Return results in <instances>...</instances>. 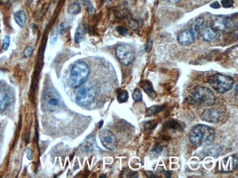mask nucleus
<instances>
[{"label": "nucleus", "mask_w": 238, "mask_h": 178, "mask_svg": "<svg viewBox=\"0 0 238 178\" xmlns=\"http://www.w3.org/2000/svg\"><path fill=\"white\" fill-rule=\"evenodd\" d=\"M130 27L132 29H136L137 27H138V25H137V24L135 22H132L130 23Z\"/></svg>", "instance_id": "obj_35"}, {"label": "nucleus", "mask_w": 238, "mask_h": 178, "mask_svg": "<svg viewBox=\"0 0 238 178\" xmlns=\"http://www.w3.org/2000/svg\"><path fill=\"white\" fill-rule=\"evenodd\" d=\"M117 31L121 33V35L124 36L127 35L129 33V31L127 28L124 27L120 26L117 27Z\"/></svg>", "instance_id": "obj_30"}, {"label": "nucleus", "mask_w": 238, "mask_h": 178, "mask_svg": "<svg viewBox=\"0 0 238 178\" xmlns=\"http://www.w3.org/2000/svg\"><path fill=\"white\" fill-rule=\"evenodd\" d=\"M45 104L48 109L53 111L56 109L60 104V100L56 95L47 93L44 97Z\"/></svg>", "instance_id": "obj_11"}, {"label": "nucleus", "mask_w": 238, "mask_h": 178, "mask_svg": "<svg viewBox=\"0 0 238 178\" xmlns=\"http://www.w3.org/2000/svg\"><path fill=\"white\" fill-rule=\"evenodd\" d=\"M11 103V97L8 92L0 90V111H4Z\"/></svg>", "instance_id": "obj_15"}, {"label": "nucleus", "mask_w": 238, "mask_h": 178, "mask_svg": "<svg viewBox=\"0 0 238 178\" xmlns=\"http://www.w3.org/2000/svg\"><path fill=\"white\" fill-rule=\"evenodd\" d=\"M210 6L211 7L213 8V9H218L221 8V5H220V3L218 1L213 2L210 4Z\"/></svg>", "instance_id": "obj_33"}, {"label": "nucleus", "mask_w": 238, "mask_h": 178, "mask_svg": "<svg viewBox=\"0 0 238 178\" xmlns=\"http://www.w3.org/2000/svg\"><path fill=\"white\" fill-rule=\"evenodd\" d=\"M172 176V172L171 171H167L165 174V177L166 178H170Z\"/></svg>", "instance_id": "obj_36"}, {"label": "nucleus", "mask_w": 238, "mask_h": 178, "mask_svg": "<svg viewBox=\"0 0 238 178\" xmlns=\"http://www.w3.org/2000/svg\"><path fill=\"white\" fill-rule=\"evenodd\" d=\"M100 125H99L100 128H101V126H103V121H102L100 122Z\"/></svg>", "instance_id": "obj_38"}, {"label": "nucleus", "mask_w": 238, "mask_h": 178, "mask_svg": "<svg viewBox=\"0 0 238 178\" xmlns=\"http://www.w3.org/2000/svg\"><path fill=\"white\" fill-rule=\"evenodd\" d=\"M197 35L191 29H186L180 33L177 40L178 43L182 46H189L194 42Z\"/></svg>", "instance_id": "obj_9"}, {"label": "nucleus", "mask_w": 238, "mask_h": 178, "mask_svg": "<svg viewBox=\"0 0 238 178\" xmlns=\"http://www.w3.org/2000/svg\"><path fill=\"white\" fill-rule=\"evenodd\" d=\"M10 37L8 36H5L2 42V48L4 50H7L9 49L10 45Z\"/></svg>", "instance_id": "obj_26"}, {"label": "nucleus", "mask_w": 238, "mask_h": 178, "mask_svg": "<svg viewBox=\"0 0 238 178\" xmlns=\"http://www.w3.org/2000/svg\"><path fill=\"white\" fill-rule=\"evenodd\" d=\"M229 22L226 18L219 17L215 19L213 23V28L216 31H224L227 28Z\"/></svg>", "instance_id": "obj_13"}, {"label": "nucleus", "mask_w": 238, "mask_h": 178, "mask_svg": "<svg viewBox=\"0 0 238 178\" xmlns=\"http://www.w3.org/2000/svg\"><path fill=\"white\" fill-rule=\"evenodd\" d=\"M25 152H26V155H27V157L28 160H32L33 158V151L31 148H27L25 149Z\"/></svg>", "instance_id": "obj_32"}, {"label": "nucleus", "mask_w": 238, "mask_h": 178, "mask_svg": "<svg viewBox=\"0 0 238 178\" xmlns=\"http://www.w3.org/2000/svg\"><path fill=\"white\" fill-rule=\"evenodd\" d=\"M238 159L236 157L229 156L223 159L221 163V170L223 172H231L237 168Z\"/></svg>", "instance_id": "obj_10"}, {"label": "nucleus", "mask_w": 238, "mask_h": 178, "mask_svg": "<svg viewBox=\"0 0 238 178\" xmlns=\"http://www.w3.org/2000/svg\"><path fill=\"white\" fill-rule=\"evenodd\" d=\"M33 53V49L32 47L30 46H27L24 50V56L27 58H29L32 56Z\"/></svg>", "instance_id": "obj_28"}, {"label": "nucleus", "mask_w": 238, "mask_h": 178, "mask_svg": "<svg viewBox=\"0 0 238 178\" xmlns=\"http://www.w3.org/2000/svg\"><path fill=\"white\" fill-rule=\"evenodd\" d=\"M68 10V13L71 14H77L81 11V7L78 2L74 1L69 5Z\"/></svg>", "instance_id": "obj_22"}, {"label": "nucleus", "mask_w": 238, "mask_h": 178, "mask_svg": "<svg viewBox=\"0 0 238 178\" xmlns=\"http://www.w3.org/2000/svg\"><path fill=\"white\" fill-rule=\"evenodd\" d=\"M165 108V106L162 105H154L151 107L149 108L146 112L147 116H151L161 112Z\"/></svg>", "instance_id": "obj_18"}, {"label": "nucleus", "mask_w": 238, "mask_h": 178, "mask_svg": "<svg viewBox=\"0 0 238 178\" xmlns=\"http://www.w3.org/2000/svg\"><path fill=\"white\" fill-rule=\"evenodd\" d=\"M215 138L214 130L205 124L197 125L191 130L189 135L190 141L197 147L211 145Z\"/></svg>", "instance_id": "obj_1"}, {"label": "nucleus", "mask_w": 238, "mask_h": 178, "mask_svg": "<svg viewBox=\"0 0 238 178\" xmlns=\"http://www.w3.org/2000/svg\"><path fill=\"white\" fill-rule=\"evenodd\" d=\"M163 127L165 128H169L175 130L182 131L185 127V125L182 122H180L176 120L170 119L165 122Z\"/></svg>", "instance_id": "obj_14"}, {"label": "nucleus", "mask_w": 238, "mask_h": 178, "mask_svg": "<svg viewBox=\"0 0 238 178\" xmlns=\"http://www.w3.org/2000/svg\"><path fill=\"white\" fill-rule=\"evenodd\" d=\"M234 1L233 0H222L221 4L223 8L225 9L230 8L234 5Z\"/></svg>", "instance_id": "obj_27"}, {"label": "nucleus", "mask_w": 238, "mask_h": 178, "mask_svg": "<svg viewBox=\"0 0 238 178\" xmlns=\"http://www.w3.org/2000/svg\"><path fill=\"white\" fill-rule=\"evenodd\" d=\"M222 116L221 113L215 109H210L204 111L200 116L202 120L212 123L220 121Z\"/></svg>", "instance_id": "obj_8"}, {"label": "nucleus", "mask_w": 238, "mask_h": 178, "mask_svg": "<svg viewBox=\"0 0 238 178\" xmlns=\"http://www.w3.org/2000/svg\"><path fill=\"white\" fill-rule=\"evenodd\" d=\"M169 3L171 4H175L177 2H178L180 0H167Z\"/></svg>", "instance_id": "obj_37"}, {"label": "nucleus", "mask_w": 238, "mask_h": 178, "mask_svg": "<svg viewBox=\"0 0 238 178\" xmlns=\"http://www.w3.org/2000/svg\"><path fill=\"white\" fill-rule=\"evenodd\" d=\"M145 175L148 177H155L156 175L153 172H151L150 171H145L144 172Z\"/></svg>", "instance_id": "obj_34"}, {"label": "nucleus", "mask_w": 238, "mask_h": 178, "mask_svg": "<svg viewBox=\"0 0 238 178\" xmlns=\"http://www.w3.org/2000/svg\"><path fill=\"white\" fill-rule=\"evenodd\" d=\"M188 100L191 103L210 107L215 104L216 98L215 94L209 88L197 86L193 89L192 96Z\"/></svg>", "instance_id": "obj_3"}, {"label": "nucleus", "mask_w": 238, "mask_h": 178, "mask_svg": "<svg viewBox=\"0 0 238 178\" xmlns=\"http://www.w3.org/2000/svg\"><path fill=\"white\" fill-rule=\"evenodd\" d=\"M157 122L154 120L146 122L144 125V128L146 130H153L157 127Z\"/></svg>", "instance_id": "obj_25"}, {"label": "nucleus", "mask_w": 238, "mask_h": 178, "mask_svg": "<svg viewBox=\"0 0 238 178\" xmlns=\"http://www.w3.org/2000/svg\"><path fill=\"white\" fill-rule=\"evenodd\" d=\"M85 38V30L83 26H80L77 29L75 35V41L76 43H80L82 42Z\"/></svg>", "instance_id": "obj_20"}, {"label": "nucleus", "mask_w": 238, "mask_h": 178, "mask_svg": "<svg viewBox=\"0 0 238 178\" xmlns=\"http://www.w3.org/2000/svg\"><path fill=\"white\" fill-rule=\"evenodd\" d=\"M14 19L15 22L20 27L24 26L26 23L27 16L25 12L22 10L18 11L15 14Z\"/></svg>", "instance_id": "obj_17"}, {"label": "nucleus", "mask_w": 238, "mask_h": 178, "mask_svg": "<svg viewBox=\"0 0 238 178\" xmlns=\"http://www.w3.org/2000/svg\"><path fill=\"white\" fill-rule=\"evenodd\" d=\"M132 98L135 101L137 102H139L142 100V92L140 89L138 88L135 89L132 94Z\"/></svg>", "instance_id": "obj_24"}, {"label": "nucleus", "mask_w": 238, "mask_h": 178, "mask_svg": "<svg viewBox=\"0 0 238 178\" xmlns=\"http://www.w3.org/2000/svg\"><path fill=\"white\" fill-rule=\"evenodd\" d=\"M129 98L128 92L126 90H122L117 95V100L120 103L126 102Z\"/></svg>", "instance_id": "obj_23"}, {"label": "nucleus", "mask_w": 238, "mask_h": 178, "mask_svg": "<svg viewBox=\"0 0 238 178\" xmlns=\"http://www.w3.org/2000/svg\"><path fill=\"white\" fill-rule=\"evenodd\" d=\"M95 92L93 88L82 87L79 89L77 94L76 101L81 106H87L94 101Z\"/></svg>", "instance_id": "obj_6"}, {"label": "nucleus", "mask_w": 238, "mask_h": 178, "mask_svg": "<svg viewBox=\"0 0 238 178\" xmlns=\"http://www.w3.org/2000/svg\"><path fill=\"white\" fill-rule=\"evenodd\" d=\"M217 36L216 31L210 26H206L202 29L201 36L204 41H211L215 38Z\"/></svg>", "instance_id": "obj_12"}, {"label": "nucleus", "mask_w": 238, "mask_h": 178, "mask_svg": "<svg viewBox=\"0 0 238 178\" xmlns=\"http://www.w3.org/2000/svg\"><path fill=\"white\" fill-rule=\"evenodd\" d=\"M90 73V68L86 63L82 61L76 63L71 69L68 85L74 89L78 88L85 82Z\"/></svg>", "instance_id": "obj_2"}, {"label": "nucleus", "mask_w": 238, "mask_h": 178, "mask_svg": "<svg viewBox=\"0 0 238 178\" xmlns=\"http://www.w3.org/2000/svg\"><path fill=\"white\" fill-rule=\"evenodd\" d=\"M99 138L103 145L106 148L113 150L116 148L117 140L113 133L108 130H103L100 132Z\"/></svg>", "instance_id": "obj_7"}, {"label": "nucleus", "mask_w": 238, "mask_h": 178, "mask_svg": "<svg viewBox=\"0 0 238 178\" xmlns=\"http://www.w3.org/2000/svg\"><path fill=\"white\" fill-rule=\"evenodd\" d=\"M141 87L151 98L154 99L156 98L157 94L153 89V85L151 82L148 80L142 82Z\"/></svg>", "instance_id": "obj_16"}, {"label": "nucleus", "mask_w": 238, "mask_h": 178, "mask_svg": "<svg viewBox=\"0 0 238 178\" xmlns=\"http://www.w3.org/2000/svg\"><path fill=\"white\" fill-rule=\"evenodd\" d=\"M82 1H83L84 5H85L87 7L88 12L91 13H93L95 9H94L93 5L92 4L91 2L89 0H83Z\"/></svg>", "instance_id": "obj_29"}, {"label": "nucleus", "mask_w": 238, "mask_h": 178, "mask_svg": "<svg viewBox=\"0 0 238 178\" xmlns=\"http://www.w3.org/2000/svg\"><path fill=\"white\" fill-rule=\"evenodd\" d=\"M115 54L118 60L124 66L128 65L135 59V52L130 45L119 46L115 49Z\"/></svg>", "instance_id": "obj_5"}, {"label": "nucleus", "mask_w": 238, "mask_h": 178, "mask_svg": "<svg viewBox=\"0 0 238 178\" xmlns=\"http://www.w3.org/2000/svg\"><path fill=\"white\" fill-rule=\"evenodd\" d=\"M162 150V146L159 143H156L150 151V156L153 159H155L161 155Z\"/></svg>", "instance_id": "obj_19"}, {"label": "nucleus", "mask_w": 238, "mask_h": 178, "mask_svg": "<svg viewBox=\"0 0 238 178\" xmlns=\"http://www.w3.org/2000/svg\"><path fill=\"white\" fill-rule=\"evenodd\" d=\"M208 83L213 89L219 93L229 91L234 84V78L229 75L215 74L209 77Z\"/></svg>", "instance_id": "obj_4"}, {"label": "nucleus", "mask_w": 238, "mask_h": 178, "mask_svg": "<svg viewBox=\"0 0 238 178\" xmlns=\"http://www.w3.org/2000/svg\"><path fill=\"white\" fill-rule=\"evenodd\" d=\"M204 24V20L202 18H198L194 22L190 29L194 32L196 35L200 31Z\"/></svg>", "instance_id": "obj_21"}, {"label": "nucleus", "mask_w": 238, "mask_h": 178, "mask_svg": "<svg viewBox=\"0 0 238 178\" xmlns=\"http://www.w3.org/2000/svg\"><path fill=\"white\" fill-rule=\"evenodd\" d=\"M57 39H58V35H57V33L54 32L52 33L50 37V44H53L55 43L57 41Z\"/></svg>", "instance_id": "obj_31"}]
</instances>
